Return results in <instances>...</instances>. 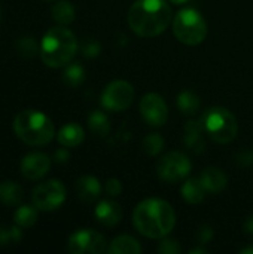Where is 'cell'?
Returning <instances> with one entry per match:
<instances>
[{
  "label": "cell",
  "instance_id": "obj_1",
  "mask_svg": "<svg viewBox=\"0 0 253 254\" xmlns=\"http://www.w3.org/2000/svg\"><path fill=\"white\" fill-rule=\"evenodd\" d=\"M133 223L142 235L160 240L173 231L176 225V214L169 202L158 198H148L139 202L134 208Z\"/></svg>",
  "mask_w": 253,
  "mask_h": 254
},
{
  "label": "cell",
  "instance_id": "obj_2",
  "mask_svg": "<svg viewBox=\"0 0 253 254\" xmlns=\"http://www.w3.org/2000/svg\"><path fill=\"white\" fill-rule=\"evenodd\" d=\"M171 22V9L166 0H137L128 10V25L140 37H155Z\"/></svg>",
  "mask_w": 253,
  "mask_h": 254
},
{
  "label": "cell",
  "instance_id": "obj_3",
  "mask_svg": "<svg viewBox=\"0 0 253 254\" xmlns=\"http://www.w3.org/2000/svg\"><path fill=\"white\" fill-rule=\"evenodd\" d=\"M78 52V40L66 25L49 28L40 42V58L51 68L67 65Z\"/></svg>",
  "mask_w": 253,
  "mask_h": 254
},
{
  "label": "cell",
  "instance_id": "obj_4",
  "mask_svg": "<svg viewBox=\"0 0 253 254\" xmlns=\"http://www.w3.org/2000/svg\"><path fill=\"white\" fill-rule=\"evenodd\" d=\"M15 135L27 146H45L54 135L55 128L52 121L39 110H22L13 119Z\"/></svg>",
  "mask_w": 253,
  "mask_h": 254
},
{
  "label": "cell",
  "instance_id": "obj_5",
  "mask_svg": "<svg viewBox=\"0 0 253 254\" xmlns=\"http://www.w3.org/2000/svg\"><path fill=\"white\" fill-rule=\"evenodd\" d=\"M173 33L179 42L195 46L207 36V22L203 15L194 7L180 9L173 19Z\"/></svg>",
  "mask_w": 253,
  "mask_h": 254
},
{
  "label": "cell",
  "instance_id": "obj_6",
  "mask_svg": "<svg viewBox=\"0 0 253 254\" xmlns=\"http://www.w3.org/2000/svg\"><path fill=\"white\" fill-rule=\"evenodd\" d=\"M201 122L207 137L219 144L231 143L239 132V124L236 116L224 107L209 109L203 115Z\"/></svg>",
  "mask_w": 253,
  "mask_h": 254
},
{
  "label": "cell",
  "instance_id": "obj_7",
  "mask_svg": "<svg viewBox=\"0 0 253 254\" xmlns=\"http://www.w3.org/2000/svg\"><path fill=\"white\" fill-rule=\"evenodd\" d=\"M192 164L185 153L170 152L157 164V174L166 183H179L191 173Z\"/></svg>",
  "mask_w": 253,
  "mask_h": 254
},
{
  "label": "cell",
  "instance_id": "obj_8",
  "mask_svg": "<svg viewBox=\"0 0 253 254\" xmlns=\"http://www.w3.org/2000/svg\"><path fill=\"white\" fill-rule=\"evenodd\" d=\"M31 201L39 211L58 210L66 201V188L60 180H46L33 189Z\"/></svg>",
  "mask_w": 253,
  "mask_h": 254
},
{
  "label": "cell",
  "instance_id": "obj_9",
  "mask_svg": "<svg viewBox=\"0 0 253 254\" xmlns=\"http://www.w3.org/2000/svg\"><path fill=\"white\" fill-rule=\"evenodd\" d=\"M134 100V89L125 80L110 82L101 94V106L109 112H124Z\"/></svg>",
  "mask_w": 253,
  "mask_h": 254
},
{
  "label": "cell",
  "instance_id": "obj_10",
  "mask_svg": "<svg viewBox=\"0 0 253 254\" xmlns=\"http://www.w3.org/2000/svg\"><path fill=\"white\" fill-rule=\"evenodd\" d=\"M67 249L72 254H101L106 252V240L94 229H79L70 235Z\"/></svg>",
  "mask_w": 253,
  "mask_h": 254
},
{
  "label": "cell",
  "instance_id": "obj_11",
  "mask_svg": "<svg viewBox=\"0 0 253 254\" xmlns=\"http://www.w3.org/2000/svg\"><path fill=\"white\" fill-rule=\"evenodd\" d=\"M142 118L151 127H163L169 119V109L164 98L160 94H146L140 101Z\"/></svg>",
  "mask_w": 253,
  "mask_h": 254
},
{
  "label": "cell",
  "instance_id": "obj_12",
  "mask_svg": "<svg viewBox=\"0 0 253 254\" xmlns=\"http://www.w3.org/2000/svg\"><path fill=\"white\" fill-rule=\"evenodd\" d=\"M51 168V159L46 153L42 152H31L25 155L21 161L19 170L22 177L31 182H37L43 179Z\"/></svg>",
  "mask_w": 253,
  "mask_h": 254
},
{
  "label": "cell",
  "instance_id": "obj_13",
  "mask_svg": "<svg viewBox=\"0 0 253 254\" xmlns=\"http://www.w3.org/2000/svg\"><path fill=\"white\" fill-rule=\"evenodd\" d=\"M94 216L100 225L106 228H113L122 219V208L118 202L112 199H103L97 204L94 210Z\"/></svg>",
  "mask_w": 253,
  "mask_h": 254
},
{
  "label": "cell",
  "instance_id": "obj_14",
  "mask_svg": "<svg viewBox=\"0 0 253 254\" xmlns=\"http://www.w3.org/2000/svg\"><path fill=\"white\" fill-rule=\"evenodd\" d=\"M75 190L78 198L85 204L95 202L101 195V185L94 176H82L76 180Z\"/></svg>",
  "mask_w": 253,
  "mask_h": 254
},
{
  "label": "cell",
  "instance_id": "obj_15",
  "mask_svg": "<svg viewBox=\"0 0 253 254\" xmlns=\"http://www.w3.org/2000/svg\"><path fill=\"white\" fill-rule=\"evenodd\" d=\"M200 182L203 185V188L206 189V192L209 193H221L227 185H228V177L225 176V173L219 168H206L201 174H200Z\"/></svg>",
  "mask_w": 253,
  "mask_h": 254
},
{
  "label": "cell",
  "instance_id": "obj_16",
  "mask_svg": "<svg viewBox=\"0 0 253 254\" xmlns=\"http://www.w3.org/2000/svg\"><path fill=\"white\" fill-rule=\"evenodd\" d=\"M84 138H85V131L76 122H69L63 125L57 132V140L64 147H76L84 141Z\"/></svg>",
  "mask_w": 253,
  "mask_h": 254
},
{
  "label": "cell",
  "instance_id": "obj_17",
  "mask_svg": "<svg viewBox=\"0 0 253 254\" xmlns=\"http://www.w3.org/2000/svg\"><path fill=\"white\" fill-rule=\"evenodd\" d=\"M206 129L201 121H191L185 127V144L195 152H201L206 147Z\"/></svg>",
  "mask_w": 253,
  "mask_h": 254
},
{
  "label": "cell",
  "instance_id": "obj_18",
  "mask_svg": "<svg viewBox=\"0 0 253 254\" xmlns=\"http://www.w3.org/2000/svg\"><path fill=\"white\" fill-rule=\"evenodd\" d=\"M24 199L22 188L13 180H4L0 183V202L7 207H16Z\"/></svg>",
  "mask_w": 253,
  "mask_h": 254
},
{
  "label": "cell",
  "instance_id": "obj_19",
  "mask_svg": "<svg viewBox=\"0 0 253 254\" xmlns=\"http://www.w3.org/2000/svg\"><path fill=\"white\" fill-rule=\"evenodd\" d=\"M180 195L182 198L192 205L201 204L206 196V189L203 188L200 179H189L186 180L182 188H180Z\"/></svg>",
  "mask_w": 253,
  "mask_h": 254
},
{
  "label": "cell",
  "instance_id": "obj_20",
  "mask_svg": "<svg viewBox=\"0 0 253 254\" xmlns=\"http://www.w3.org/2000/svg\"><path fill=\"white\" fill-rule=\"evenodd\" d=\"M107 252L110 254H140L142 246L136 238L130 235H121L110 243Z\"/></svg>",
  "mask_w": 253,
  "mask_h": 254
},
{
  "label": "cell",
  "instance_id": "obj_21",
  "mask_svg": "<svg viewBox=\"0 0 253 254\" xmlns=\"http://www.w3.org/2000/svg\"><path fill=\"white\" fill-rule=\"evenodd\" d=\"M37 217H39L37 207L34 204L33 205L24 204V205H19L15 210V213H13V223L18 225L22 229H27V228H31L37 222Z\"/></svg>",
  "mask_w": 253,
  "mask_h": 254
},
{
  "label": "cell",
  "instance_id": "obj_22",
  "mask_svg": "<svg viewBox=\"0 0 253 254\" xmlns=\"http://www.w3.org/2000/svg\"><path fill=\"white\" fill-rule=\"evenodd\" d=\"M51 13L52 18L60 24V25H69L75 21L76 18V10L73 7V4L67 0H61L57 1L52 7H51Z\"/></svg>",
  "mask_w": 253,
  "mask_h": 254
},
{
  "label": "cell",
  "instance_id": "obj_23",
  "mask_svg": "<svg viewBox=\"0 0 253 254\" xmlns=\"http://www.w3.org/2000/svg\"><path fill=\"white\" fill-rule=\"evenodd\" d=\"M88 128L97 137H106L110 132V121L106 113L94 110L88 116Z\"/></svg>",
  "mask_w": 253,
  "mask_h": 254
},
{
  "label": "cell",
  "instance_id": "obj_24",
  "mask_svg": "<svg viewBox=\"0 0 253 254\" xmlns=\"http://www.w3.org/2000/svg\"><path fill=\"white\" fill-rule=\"evenodd\" d=\"M63 83L69 88H78L84 83L85 80V70L81 64L78 63H69L67 65H64V71H63Z\"/></svg>",
  "mask_w": 253,
  "mask_h": 254
},
{
  "label": "cell",
  "instance_id": "obj_25",
  "mask_svg": "<svg viewBox=\"0 0 253 254\" xmlns=\"http://www.w3.org/2000/svg\"><path fill=\"white\" fill-rule=\"evenodd\" d=\"M177 109L183 113V115H195L200 110V97L192 92V91H182L177 95Z\"/></svg>",
  "mask_w": 253,
  "mask_h": 254
},
{
  "label": "cell",
  "instance_id": "obj_26",
  "mask_svg": "<svg viewBox=\"0 0 253 254\" xmlns=\"http://www.w3.org/2000/svg\"><path fill=\"white\" fill-rule=\"evenodd\" d=\"M15 48H16V52L24 58H33L37 55V52H40V45H37L34 37H30V36L19 37L15 43Z\"/></svg>",
  "mask_w": 253,
  "mask_h": 254
},
{
  "label": "cell",
  "instance_id": "obj_27",
  "mask_svg": "<svg viewBox=\"0 0 253 254\" xmlns=\"http://www.w3.org/2000/svg\"><path fill=\"white\" fill-rule=\"evenodd\" d=\"M22 238L21 228L18 225L15 226H0V246H12L18 244Z\"/></svg>",
  "mask_w": 253,
  "mask_h": 254
},
{
  "label": "cell",
  "instance_id": "obj_28",
  "mask_svg": "<svg viewBox=\"0 0 253 254\" xmlns=\"http://www.w3.org/2000/svg\"><path fill=\"white\" fill-rule=\"evenodd\" d=\"M164 149V138L160 134H149L143 138V150L149 156H155L161 153Z\"/></svg>",
  "mask_w": 253,
  "mask_h": 254
},
{
  "label": "cell",
  "instance_id": "obj_29",
  "mask_svg": "<svg viewBox=\"0 0 253 254\" xmlns=\"http://www.w3.org/2000/svg\"><path fill=\"white\" fill-rule=\"evenodd\" d=\"M180 244L176 241V240H171V238H166L160 243L157 252L161 254H177L180 253Z\"/></svg>",
  "mask_w": 253,
  "mask_h": 254
},
{
  "label": "cell",
  "instance_id": "obj_30",
  "mask_svg": "<svg viewBox=\"0 0 253 254\" xmlns=\"http://www.w3.org/2000/svg\"><path fill=\"white\" fill-rule=\"evenodd\" d=\"M104 190H106V193H107L109 196L116 198V196H119L121 192H122V185H121V182H119L118 179H109V180L106 182Z\"/></svg>",
  "mask_w": 253,
  "mask_h": 254
},
{
  "label": "cell",
  "instance_id": "obj_31",
  "mask_svg": "<svg viewBox=\"0 0 253 254\" xmlns=\"http://www.w3.org/2000/svg\"><path fill=\"white\" fill-rule=\"evenodd\" d=\"M100 51H101V46H100V43H97V42H86V43L84 45V48H82V54H84L85 57H88V58L97 57V55L100 54Z\"/></svg>",
  "mask_w": 253,
  "mask_h": 254
},
{
  "label": "cell",
  "instance_id": "obj_32",
  "mask_svg": "<svg viewBox=\"0 0 253 254\" xmlns=\"http://www.w3.org/2000/svg\"><path fill=\"white\" fill-rule=\"evenodd\" d=\"M212 238H213V231L209 226H201L200 231H198V235H197L198 243L200 244H207Z\"/></svg>",
  "mask_w": 253,
  "mask_h": 254
},
{
  "label": "cell",
  "instance_id": "obj_33",
  "mask_svg": "<svg viewBox=\"0 0 253 254\" xmlns=\"http://www.w3.org/2000/svg\"><path fill=\"white\" fill-rule=\"evenodd\" d=\"M54 158H55L57 162H67V161H69V152H67V149L63 146V149H58V150L55 152Z\"/></svg>",
  "mask_w": 253,
  "mask_h": 254
},
{
  "label": "cell",
  "instance_id": "obj_34",
  "mask_svg": "<svg viewBox=\"0 0 253 254\" xmlns=\"http://www.w3.org/2000/svg\"><path fill=\"white\" fill-rule=\"evenodd\" d=\"M245 229L249 235H253V214L251 217H248V220L245 223Z\"/></svg>",
  "mask_w": 253,
  "mask_h": 254
},
{
  "label": "cell",
  "instance_id": "obj_35",
  "mask_svg": "<svg viewBox=\"0 0 253 254\" xmlns=\"http://www.w3.org/2000/svg\"><path fill=\"white\" fill-rule=\"evenodd\" d=\"M242 254H253V247H248V249H243L242 252H240Z\"/></svg>",
  "mask_w": 253,
  "mask_h": 254
},
{
  "label": "cell",
  "instance_id": "obj_36",
  "mask_svg": "<svg viewBox=\"0 0 253 254\" xmlns=\"http://www.w3.org/2000/svg\"><path fill=\"white\" fill-rule=\"evenodd\" d=\"M173 4H185L186 1H189V0H170Z\"/></svg>",
  "mask_w": 253,
  "mask_h": 254
},
{
  "label": "cell",
  "instance_id": "obj_37",
  "mask_svg": "<svg viewBox=\"0 0 253 254\" xmlns=\"http://www.w3.org/2000/svg\"><path fill=\"white\" fill-rule=\"evenodd\" d=\"M0 19H1V7H0Z\"/></svg>",
  "mask_w": 253,
  "mask_h": 254
},
{
  "label": "cell",
  "instance_id": "obj_38",
  "mask_svg": "<svg viewBox=\"0 0 253 254\" xmlns=\"http://www.w3.org/2000/svg\"><path fill=\"white\" fill-rule=\"evenodd\" d=\"M48 1H51V0H48Z\"/></svg>",
  "mask_w": 253,
  "mask_h": 254
}]
</instances>
